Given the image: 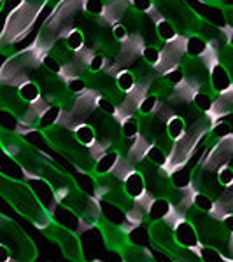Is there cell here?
I'll use <instances>...</instances> for the list:
<instances>
[{"mask_svg": "<svg viewBox=\"0 0 233 262\" xmlns=\"http://www.w3.org/2000/svg\"><path fill=\"white\" fill-rule=\"evenodd\" d=\"M147 231H149L151 247L158 248V250H162L163 253L170 255L172 259H176L177 253L181 250V247L176 242V236H173L172 227L165 221H156L147 226Z\"/></svg>", "mask_w": 233, "mask_h": 262, "instance_id": "5b68a950", "label": "cell"}, {"mask_svg": "<svg viewBox=\"0 0 233 262\" xmlns=\"http://www.w3.org/2000/svg\"><path fill=\"white\" fill-rule=\"evenodd\" d=\"M193 171L195 168L191 164H186L183 168H177L176 171L170 173V180H172V185L177 189H186L191 185V179H193Z\"/></svg>", "mask_w": 233, "mask_h": 262, "instance_id": "5bb4252c", "label": "cell"}, {"mask_svg": "<svg viewBox=\"0 0 233 262\" xmlns=\"http://www.w3.org/2000/svg\"><path fill=\"white\" fill-rule=\"evenodd\" d=\"M84 42H86V37H84V32L79 30V28H74V30L69 32L65 39V46L67 49L72 51V53H77L84 48Z\"/></svg>", "mask_w": 233, "mask_h": 262, "instance_id": "ffe728a7", "label": "cell"}, {"mask_svg": "<svg viewBox=\"0 0 233 262\" xmlns=\"http://www.w3.org/2000/svg\"><path fill=\"white\" fill-rule=\"evenodd\" d=\"M104 7H105L104 0H84V9L93 16H102Z\"/></svg>", "mask_w": 233, "mask_h": 262, "instance_id": "f546056e", "label": "cell"}, {"mask_svg": "<svg viewBox=\"0 0 233 262\" xmlns=\"http://www.w3.org/2000/svg\"><path fill=\"white\" fill-rule=\"evenodd\" d=\"M156 35H158V39L162 40L163 44H167V42L176 39V28H173V25L170 21L163 19L162 23L156 25Z\"/></svg>", "mask_w": 233, "mask_h": 262, "instance_id": "44dd1931", "label": "cell"}, {"mask_svg": "<svg viewBox=\"0 0 233 262\" xmlns=\"http://www.w3.org/2000/svg\"><path fill=\"white\" fill-rule=\"evenodd\" d=\"M105 60H107V58L102 56V54H95V56L91 58L90 65H88V70H90L91 74H100L105 67Z\"/></svg>", "mask_w": 233, "mask_h": 262, "instance_id": "1f68e13d", "label": "cell"}, {"mask_svg": "<svg viewBox=\"0 0 233 262\" xmlns=\"http://www.w3.org/2000/svg\"><path fill=\"white\" fill-rule=\"evenodd\" d=\"M0 198L7 205H11L14 212H18L23 219L32 222L37 229L44 231L53 222L49 210L41 203L30 184L6 175L2 170H0Z\"/></svg>", "mask_w": 233, "mask_h": 262, "instance_id": "6da1fadb", "label": "cell"}, {"mask_svg": "<svg viewBox=\"0 0 233 262\" xmlns=\"http://www.w3.org/2000/svg\"><path fill=\"white\" fill-rule=\"evenodd\" d=\"M130 4L135 7V11L146 12L152 6V0H130Z\"/></svg>", "mask_w": 233, "mask_h": 262, "instance_id": "d590c367", "label": "cell"}, {"mask_svg": "<svg viewBox=\"0 0 233 262\" xmlns=\"http://www.w3.org/2000/svg\"><path fill=\"white\" fill-rule=\"evenodd\" d=\"M128 243L135 245V247L151 248V238H149V231H147V222L142 224V226H132V229L128 231Z\"/></svg>", "mask_w": 233, "mask_h": 262, "instance_id": "4fadbf2b", "label": "cell"}, {"mask_svg": "<svg viewBox=\"0 0 233 262\" xmlns=\"http://www.w3.org/2000/svg\"><path fill=\"white\" fill-rule=\"evenodd\" d=\"M165 79H167V84H170V86L176 88L177 84H181L184 81V74H183V70H181V69H176V70L168 72V74L165 75Z\"/></svg>", "mask_w": 233, "mask_h": 262, "instance_id": "d6a6232c", "label": "cell"}, {"mask_svg": "<svg viewBox=\"0 0 233 262\" xmlns=\"http://www.w3.org/2000/svg\"><path fill=\"white\" fill-rule=\"evenodd\" d=\"M158 98L156 96H144V100L139 103V114L141 116H152V112H154V108H156V105H158Z\"/></svg>", "mask_w": 233, "mask_h": 262, "instance_id": "83f0119b", "label": "cell"}, {"mask_svg": "<svg viewBox=\"0 0 233 262\" xmlns=\"http://www.w3.org/2000/svg\"><path fill=\"white\" fill-rule=\"evenodd\" d=\"M0 243L6 245L11 250L12 257L20 262H35L37 255H39L35 243L23 231V227L4 213L0 217Z\"/></svg>", "mask_w": 233, "mask_h": 262, "instance_id": "3957f363", "label": "cell"}, {"mask_svg": "<svg viewBox=\"0 0 233 262\" xmlns=\"http://www.w3.org/2000/svg\"><path fill=\"white\" fill-rule=\"evenodd\" d=\"M160 54H162V51L156 48V46H147V48H144V51H142L144 61H146L149 67H154L156 63L160 61Z\"/></svg>", "mask_w": 233, "mask_h": 262, "instance_id": "f1b7e54d", "label": "cell"}, {"mask_svg": "<svg viewBox=\"0 0 233 262\" xmlns=\"http://www.w3.org/2000/svg\"><path fill=\"white\" fill-rule=\"evenodd\" d=\"M173 236H176V242L181 248H188V250L200 248V239H198L197 229L186 219L173 226Z\"/></svg>", "mask_w": 233, "mask_h": 262, "instance_id": "52a82bcc", "label": "cell"}, {"mask_svg": "<svg viewBox=\"0 0 233 262\" xmlns=\"http://www.w3.org/2000/svg\"><path fill=\"white\" fill-rule=\"evenodd\" d=\"M100 210H102V217H104L105 221H109L112 224H118V226H123V224L126 222L125 212H123L121 208H118V206L109 205V203H102Z\"/></svg>", "mask_w": 233, "mask_h": 262, "instance_id": "e0dca14e", "label": "cell"}, {"mask_svg": "<svg viewBox=\"0 0 233 262\" xmlns=\"http://www.w3.org/2000/svg\"><path fill=\"white\" fill-rule=\"evenodd\" d=\"M67 90H69L70 93H81L86 90V82H84V79L77 77V79H72V81H69V84H67Z\"/></svg>", "mask_w": 233, "mask_h": 262, "instance_id": "e575fe53", "label": "cell"}, {"mask_svg": "<svg viewBox=\"0 0 233 262\" xmlns=\"http://www.w3.org/2000/svg\"><path fill=\"white\" fill-rule=\"evenodd\" d=\"M212 101H214L212 95H210V93H205V91L197 93L193 98L195 107H197L200 112H209L210 107H212Z\"/></svg>", "mask_w": 233, "mask_h": 262, "instance_id": "d4e9b609", "label": "cell"}, {"mask_svg": "<svg viewBox=\"0 0 233 262\" xmlns=\"http://www.w3.org/2000/svg\"><path fill=\"white\" fill-rule=\"evenodd\" d=\"M207 48V40L200 35H189L186 42V53L189 58H200Z\"/></svg>", "mask_w": 233, "mask_h": 262, "instance_id": "ac0fdd59", "label": "cell"}, {"mask_svg": "<svg viewBox=\"0 0 233 262\" xmlns=\"http://www.w3.org/2000/svg\"><path fill=\"white\" fill-rule=\"evenodd\" d=\"M221 4H224L226 7H233V0H219Z\"/></svg>", "mask_w": 233, "mask_h": 262, "instance_id": "74e56055", "label": "cell"}, {"mask_svg": "<svg viewBox=\"0 0 233 262\" xmlns=\"http://www.w3.org/2000/svg\"><path fill=\"white\" fill-rule=\"evenodd\" d=\"M112 33H114V39L120 40V42H125L128 39V28L125 27L123 23H116L112 27Z\"/></svg>", "mask_w": 233, "mask_h": 262, "instance_id": "836d02e7", "label": "cell"}, {"mask_svg": "<svg viewBox=\"0 0 233 262\" xmlns=\"http://www.w3.org/2000/svg\"><path fill=\"white\" fill-rule=\"evenodd\" d=\"M123 187H125V192L128 194L133 201L142 198L144 194H146V180H144L142 173L139 170L130 171L128 175L123 179Z\"/></svg>", "mask_w": 233, "mask_h": 262, "instance_id": "ba28073f", "label": "cell"}, {"mask_svg": "<svg viewBox=\"0 0 233 262\" xmlns=\"http://www.w3.org/2000/svg\"><path fill=\"white\" fill-rule=\"evenodd\" d=\"M16 90H18L20 98L23 100L25 103H33V101L42 98V91H41L39 84L33 82V81H27V82L20 84Z\"/></svg>", "mask_w": 233, "mask_h": 262, "instance_id": "9a60e30c", "label": "cell"}, {"mask_svg": "<svg viewBox=\"0 0 233 262\" xmlns=\"http://www.w3.org/2000/svg\"><path fill=\"white\" fill-rule=\"evenodd\" d=\"M186 221L193 224L197 229L198 239L203 247L216 248L219 253H228V247H230V232L224 229V226L218 219H212L209 213L200 212L195 206L186 212Z\"/></svg>", "mask_w": 233, "mask_h": 262, "instance_id": "7a4b0ae2", "label": "cell"}, {"mask_svg": "<svg viewBox=\"0 0 233 262\" xmlns=\"http://www.w3.org/2000/svg\"><path fill=\"white\" fill-rule=\"evenodd\" d=\"M44 236L49 238L51 242H54L60 247V250L63 253L65 259H69L70 262H86V255H84V248L81 243L77 232L67 229V227L60 226L58 222H51L44 231Z\"/></svg>", "mask_w": 233, "mask_h": 262, "instance_id": "277c9868", "label": "cell"}, {"mask_svg": "<svg viewBox=\"0 0 233 262\" xmlns=\"http://www.w3.org/2000/svg\"><path fill=\"white\" fill-rule=\"evenodd\" d=\"M95 227L99 229L102 242H104V245L107 247L109 252L121 253L123 248L128 245V232L125 231V227L123 226L112 224V222L105 221V219L102 217Z\"/></svg>", "mask_w": 233, "mask_h": 262, "instance_id": "8992f818", "label": "cell"}, {"mask_svg": "<svg viewBox=\"0 0 233 262\" xmlns=\"http://www.w3.org/2000/svg\"><path fill=\"white\" fill-rule=\"evenodd\" d=\"M135 86H137V77H135L133 72L121 70L120 74L116 75V88L121 93H130Z\"/></svg>", "mask_w": 233, "mask_h": 262, "instance_id": "d6986e66", "label": "cell"}, {"mask_svg": "<svg viewBox=\"0 0 233 262\" xmlns=\"http://www.w3.org/2000/svg\"><path fill=\"white\" fill-rule=\"evenodd\" d=\"M210 72V79H209V84H210V90L212 93H223L224 90H228V88L231 86V77L230 74H228L226 67L223 65V63H218L216 67L209 70Z\"/></svg>", "mask_w": 233, "mask_h": 262, "instance_id": "9c48e42d", "label": "cell"}, {"mask_svg": "<svg viewBox=\"0 0 233 262\" xmlns=\"http://www.w3.org/2000/svg\"><path fill=\"white\" fill-rule=\"evenodd\" d=\"M165 129H167L168 138H170L172 142H177L186 133V121L179 114H173L170 119L167 121V124H165Z\"/></svg>", "mask_w": 233, "mask_h": 262, "instance_id": "2e32d148", "label": "cell"}, {"mask_svg": "<svg viewBox=\"0 0 233 262\" xmlns=\"http://www.w3.org/2000/svg\"><path fill=\"white\" fill-rule=\"evenodd\" d=\"M96 107L100 108L102 114H105V116H109V117L116 114V105H114L109 98H104V96H100V100H99V103H96Z\"/></svg>", "mask_w": 233, "mask_h": 262, "instance_id": "4dcf8cb0", "label": "cell"}, {"mask_svg": "<svg viewBox=\"0 0 233 262\" xmlns=\"http://www.w3.org/2000/svg\"><path fill=\"white\" fill-rule=\"evenodd\" d=\"M216 179H218V182L221 184L223 189L231 187L233 185V168L230 164H224V166H221L218 171H216Z\"/></svg>", "mask_w": 233, "mask_h": 262, "instance_id": "484cf974", "label": "cell"}, {"mask_svg": "<svg viewBox=\"0 0 233 262\" xmlns=\"http://www.w3.org/2000/svg\"><path fill=\"white\" fill-rule=\"evenodd\" d=\"M214 205L216 203L210 200L209 196H205V194H200L195 191V196H193V206L197 210H200V212H205V213H210L214 210Z\"/></svg>", "mask_w": 233, "mask_h": 262, "instance_id": "cb8c5ba5", "label": "cell"}, {"mask_svg": "<svg viewBox=\"0 0 233 262\" xmlns=\"http://www.w3.org/2000/svg\"><path fill=\"white\" fill-rule=\"evenodd\" d=\"M172 212V205L168 203V200L165 198H154L147 210V217H146V222H156V221H163L167 219V215Z\"/></svg>", "mask_w": 233, "mask_h": 262, "instance_id": "30bf717a", "label": "cell"}, {"mask_svg": "<svg viewBox=\"0 0 233 262\" xmlns=\"http://www.w3.org/2000/svg\"><path fill=\"white\" fill-rule=\"evenodd\" d=\"M120 158H121V154L118 150H114V149L105 152L102 158L96 159L95 175H107V173H112V170L116 168L118 161H120Z\"/></svg>", "mask_w": 233, "mask_h": 262, "instance_id": "8fae6325", "label": "cell"}, {"mask_svg": "<svg viewBox=\"0 0 233 262\" xmlns=\"http://www.w3.org/2000/svg\"><path fill=\"white\" fill-rule=\"evenodd\" d=\"M90 262H104V260H100V259H95V260H90Z\"/></svg>", "mask_w": 233, "mask_h": 262, "instance_id": "f35d334b", "label": "cell"}, {"mask_svg": "<svg viewBox=\"0 0 233 262\" xmlns=\"http://www.w3.org/2000/svg\"><path fill=\"white\" fill-rule=\"evenodd\" d=\"M221 224L224 226V229L230 232V234H233V213L224 215V217L221 219Z\"/></svg>", "mask_w": 233, "mask_h": 262, "instance_id": "8d00e7d4", "label": "cell"}, {"mask_svg": "<svg viewBox=\"0 0 233 262\" xmlns=\"http://www.w3.org/2000/svg\"><path fill=\"white\" fill-rule=\"evenodd\" d=\"M198 255H200V259L203 262H224L223 255L216 248L203 247V245H200V248H198Z\"/></svg>", "mask_w": 233, "mask_h": 262, "instance_id": "4316f807", "label": "cell"}, {"mask_svg": "<svg viewBox=\"0 0 233 262\" xmlns=\"http://www.w3.org/2000/svg\"><path fill=\"white\" fill-rule=\"evenodd\" d=\"M146 159L154 164V166H160V168H165V164H167V154L156 145H149Z\"/></svg>", "mask_w": 233, "mask_h": 262, "instance_id": "603a6c76", "label": "cell"}, {"mask_svg": "<svg viewBox=\"0 0 233 262\" xmlns=\"http://www.w3.org/2000/svg\"><path fill=\"white\" fill-rule=\"evenodd\" d=\"M139 119L137 117H130V119L123 121L121 124V135L125 140H133L139 137Z\"/></svg>", "mask_w": 233, "mask_h": 262, "instance_id": "7402d4cb", "label": "cell"}, {"mask_svg": "<svg viewBox=\"0 0 233 262\" xmlns=\"http://www.w3.org/2000/svg\"><path fill=\"white\" fill-rule=\"evenodd\" d=\"M74 138L77 140L79 145H83L84 149H90L93 143L96 142V131L91 124L81 122L74 128Z\"/></svg>", "mask_w": 233, "mask_h": 262, "instance_id": "7c38bea8", "label": "cell"}, {"mask_svg": "<svg viewBox=\"0 0 233 262\" xmlns=\"http://www.w3.org/2000/svg\"><path fill=\"white\" fill-rule=\"evenodd\" d=\"M0 217H2V212H0Z\"/></svg>", "mask_w": 233, "mask_h": 262, "instance_id": "ab89813d", "label": "cell"}]
</instances>
